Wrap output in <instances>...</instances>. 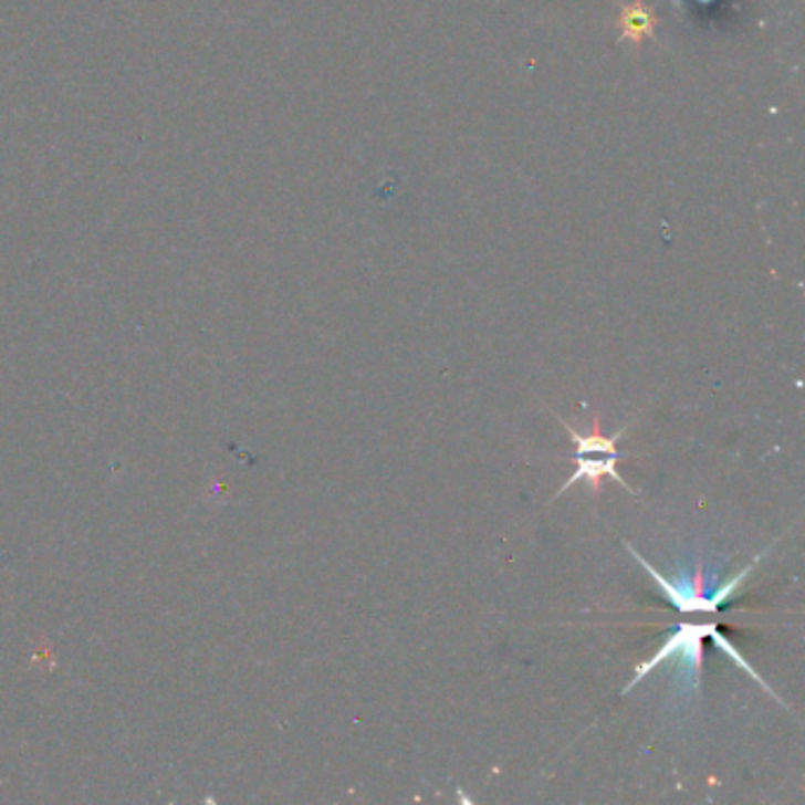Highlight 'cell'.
Masks as SVG:
<instances>
[{
    "label": "cell",
    "instance_id": "cell-1",
    "mask_svg": "<svg viewBox=\"0 0 805 805\" xmlns=\"http://www.w3.org/2000/svg\"><path fill=\"white\" fill-rule=\"evenodd\" d=\"M636 560H640V565L652 574V579L661 586V590L667 593V598L678 607V611H692V615H711V611L719 609L730 595H734V590H738L744 582V576L751 572V565L744 567L738 576H732L730 582H725L723 586H715L713 590L709 588L707 579H704V572L702 567H699L694 572L692 579H676V582H669L667 576H661L647 560H642L634 548H628Z\"/></svg>",
    "mask_w": 805,
    "mask_h": 805
},
{
    "label": "cell",
    "instance_id": "cell-2",
    "mask_svg": "<svg viewBox=\"0 0 805 805\" xmlns=\"http://www.w3.org/2000/svg\"><path fill=\"white\" fill-rule=\"evenodd\" d=\"M713 631H715L713 624H682L676 634L669 636V640L663 642V647L652 659L640 663L634 682L640 680L647 671L657 667V663H661L663 659H678L682 673H686L690 680L694 676V680H697L699 671H702V652H704L702 640L707 636H711Z\"/></svg>",
    "mask_w": 805,
    "mask_h": 805
},
{
    "label": "cell",
    "instance_id": "cell-3",
    "mask_svg": "<svg viewBox=\"0 0 805 805\" xmlns=\"http://www.w3.org/2000/svg\"><path fill=\"white\" fill-rule=\"evenodd\" d=\"M617 459H621V457H607V459H586V457H574L576 472H574V475L567 480V484L563 487V492H565V489H569L572 484L579 482V480H586V482L593 487V492H600V482H603V478H605V475H607V478H611V480H617L624 489H631V487L626 484V480L619 475V470H617Z\"/></svg>",
    "mask_w": 805,
    "mask_h": 805
},
{
    "label": "cell",
    "instance_id": "cell-4",
    "mask_svg": "<svg viewBox=\"0 0 805 805\" xmlns=\"http://www.w3.org/2000/svg\"><path fill=\"white\" fill-rule=\"evenodd\" d=\"M565 428L569 430L572 440H574L576 457H582V453H619L617 451V440H619V435H624V430L619 435H615V437H603V432H600V418L598 416L593 418V432L588 437L579 435V432H576L567 424H565Z\"/></svg>",
    "mask_w": 805,
    "mask_h": 805
},
{
    "label": "cell",
    "instance_id": "cell-5",
    "mask_svg": "<svg viewBox=\"0 0 805 805\" xmlns=\"http://www.w3.org/2000/svg\"><path fill=\"white\" fill-rule=\"evenodd\" d=\"M619 27H621L624 39H631L634 43H640V39H645L647 33L652 31L655 17L640 3V0H636V3L624 8V12L619 17Z\"/></svg>",
    "mask_w": 805,
    "mask_h": 805
}]
</instances>
